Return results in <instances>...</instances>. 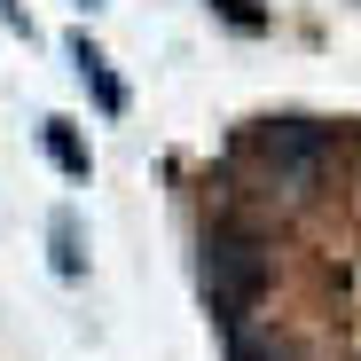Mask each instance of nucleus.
<instances>
[{
  "mask_svg": "<svg viewBox=\"0 0 361 361\" xmlns=\"http://www.w3.org/2000/svg\"><path fill=\"white\" fill-rule=\"evenodd\" d=\"M259 149L290 173V180H307L314 165H322V149H330V134L322 126H307V118H267V126H259Z\"/></svg>",
  "mask_w": 361,
  "mask_h": 361,
  "instance_id": "f03ea898",
  "label": "nucleus"
},
{
  "mask_svg": "<svg viewBox=\"0 0 361 361\" xmlns=\"http://www.w3.org/2000/svg\"><path fill=\"white\" fill-rule=\"evenodd\" d=\"M71 63H79V79H94V94H102V110H126V87L110 79V63H102V47H87V39H71Z\"/></svg>",
  "mask_w": 361,
  "mask_h": 361,
  "instance_id": "7ed1b4c3",
  "label": "nucleus"
},
{
  "mask_svg": "<svg viewBox=\"0 0 361 361\" xmlns=\"http://www.w3.org/2000/svg\"><path fill=\"white\" fill-rule=\"evenodd\" d=\"M0 16H8V24H24V8H16V0H0Z\"/></svg>",
  "mask_w": 361,
  "mask_h": 361,
  "instance_id": "39448f33",
  "label": "nucleus"
},
{
  "mask_svg": "<svg viewBox=\"0 0 361 361\" xmlns=\"http://www.w3.org/2000/svg\"><path fill=\"white\" fill-rule=\"evenodd\" d=\"M87 8H94V0H87Z\"/></svg>",
  "mask_w": 361,
  "mask_h": 361,
  "instance_id": "423d86ee",
  "label": "nucleus"
},
{
  "mask_svg": "<svg viewBox=\"0 0 361 361\" xmlns=\"http://www.w3.org/2000/svg\"><path fill=\"white\" fill-rule=\"evenodd\" d=\"M204 290L228 322H244L267 298V252L252 228H204Z\"/></svg>",
  "mask_w": 361,
  "mask_h": 361,
  "instance_id": "f257e3e1",
  "label": "nucleus"
},
{
  "mask_svg": "<svg viewBox=\"0 0 361 361\" xmlns=\"http://www.w3.org/2000/svg\"><path fill=\"white\" fill-rule=\"evenodd\" d=\"M47 149H55V165H63L71 180H87V149L71 142V126H63V118H47Z\"/></svg>",
  "mask_w": 361,
  "mask_h": 361,
  "instance_id": "20e7f679",
  "label": "nucleus"
}]
</instances>
